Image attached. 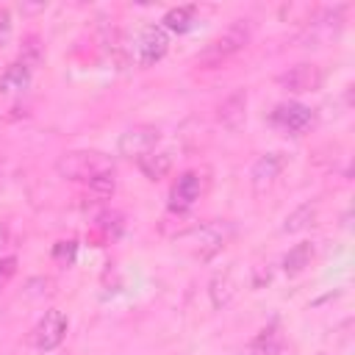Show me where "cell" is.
<instances>
[{
	"label": "cell",
	"mask_w": 355,
	"mask_h": 355,
	"mask_svg": "<svg viewBox=\"0 0 355 355\" xmlns=\"http://www.w3.org/2000/svg\"><path fill=\"white\" fill-rule=\"evenodd\" d=\"M236 294V280H233V269H225V272H216L208 283V297H211V305L214 308H225Z\"/></svg>",
	"instance_id": "cell-12"
},
{
	"label": "cell",
	"mask_w": 355,
	"mask_h": 355,
	"mask_svg": "<svg viewBox=\"0 0 355 355\" xmlns=\"http://www.w3.org/2000/svg\"><path fill=\"white\" fill-rule=\"evenodd\" d=\"M114 189H116L114 172H111V175H100V178L89 180V191H92V194H94L97 200H108V197L114 194Z\"/></svg>",
	"instance_id": "cell-20"
},
{
	"label": "cell",
	"mask_w": 355,
	"mask_h": 355,
	"mask_svg": "<svg viewBox=\"0 0 355 355\" xmlns=\"http://www.w3.org/2000/svg\"><path fill=\"white\" fill-rule=\"evenodd\" d=\"M14 275H17V258H14V255L0 258V288H3Z\"/></svg>",
	"instance_id": "cell-23"
},
{
	"label": "cell",
	"mask_w": 355,
	"mask_h": 355,
	"mask_svg": "<svg viewBox=\"0 0 355 355\" xmlns=\"http://www.w3.org/2000/svg\"><path fill=\"white\" fill-rule=\"evenodd\" d=\"M64 336H67V316L61 311L50 308L33 327V347L42 352H50L64 341Z\"/></svg>",
	"instance_id": "cell-5"
},
{
	"label": "cell",
	"mask_w": 355,
	"mask_h": 355,
	"mask_svg": "<svg viewBox=\"0 0 355 355\" xmlns=\"http://www.w3.org/2000/svg\"><path fill=\"white\" fill-rule=\"evenodd\" d=\"M166 50H169V33L161 25H147L133 44V61L147 69V67L158 64L166 55Z\"/></svg>",
	"instance_id": "cell-3"
},
{
	"label": "cell",
	"mask_w": 355,
	"mask_h": 355,
	"mask_svg": "<svg viewBox=\"0 0 355 355\" xmlns=\"http://www.w3.org/2000/svg\"><path fill=\"white\" fill-rule=\"evenodd\" d=\"M31 67L28 64H22V61H14V64H8L6 67V72H3V78H0V89L6 92V94H22L28 86H31Z\"/></svg>",
	"instance_id": "cell-13"
},
{
	"label": "cell",
	"mask_w": 355,
	"mask_h": 355,
	"mask_svg": "<svg viewBox=\"0 0 355 355\" xmlns=\"http://www.w3.org/2000/svg\"><path fill=\"white\" fill-rule=\"evenodd\" d=\"M313 219H316V202H302V205H297V208L286 216L283 230H286V233H300V230L311 227Z\"/></svg>",
	"instance_id": "cell-17"
},
{
	"label": "cell",
	"mask_w": 355,
	"mask_h": 355,
	"mask_svg": "<svg viewBox=\"0 0 355 355\" xmlns=\"http://www.w3.org/2000/svg\"><path fill=\"white\" fill-rule=\"evenodd\" d=\"M194 6H178V8H169L161 19V28L164 31H175V33H186L194 22Z\"/></svg>",
	"instance_id": "cell-16"
},
{
	"label": "cell",
	"mask_w": 355,
	"mask_h": 355,
	"mask_svg": "<svg viewBox=\"0 0 355 355\" xmlns=\"http://www.w3.org/2000/svg\"><path fill=\"white\" fill-rule=\"evenodd\" d=\"M194 236H197V252L194 255L200 261H208L214 252H219L225 247V230L219 225H205V227L194 230Z\"/></svg>",
	"instance_id": "cell-11"
},
{
	"label": "cell",
	"mask_w": 355,
	"mask_h": 355,
	"mask_svg": "<svg viewBox=\"0 0 355 355\" xmlns=\"http://www.w3.org/2000/svg\"><path fill=\"white\" fill-rule=\"evenodd\" d=\"M75 250H78L75 241H58V244L53 247V258H55L58 263H72V261H75Z\"/></svg>",
	"instance_id": "cell-21"
},
{
	"label": "cell",
	"mask_w": 355,
	"mask_h": 355,
	"mask_svg": "<svg viewBox=\"0 0 355 355\" xmlns=\"http://www.w3.org/2000/svg\"><path fill=\"white\" fill-rule=\"evenodd\" d=\"M6 239H8V227H6V222H0V247L6 244Z\"/></svg>",
	"instance_id": "cell-25"
},
{
	"label": "cell",
	"mask_w": 355,
	"mask_h": 355,
	"mask_svg": "<svg viewBox=\"0 0 355 355\" xmlns=\"http://www.w3.org/2000/svg\"><path fill=\"white\" fill-rule=\"evenodd\" d=\"M136 164H139V169L144 172L147 180H161V178H166V172L172 169V155H169V153H155V150H153L150 155L139 158Z\"/></svg>",
	"instance_id": "cell-14"
},
{
	"label": "cell",
	"mask_w": 355,
	"mask_h": 355,
	"mask_svg": "<svg viewBox=\"0 0 355 355\" xmlns=\"http://www.w3.org/2000/svg\"><path fill=\"white\" fill-rule=\"evenodd\" d=\"M55 172L67 180H94L100 175H111L114 172V158L97 150H72L58 155L55 161Z\"/></svg>",
	"instance_id": "cell-1"
},
{
	"label": "cell",
	"mask_w": 355,
	"mask_h": 355,
	"mask_svg": "<svg viewBox=\"0 0 355 355\" xmlns=\"http://www.w3.org/2000/svg\"><path fill=\"white\" fill-rule=\"evenodd\" d=\"M244 119H247V92L239 89V92H233L230 97L222 100V105H219V122L227 130H239L244 125Z\"/></svg>",
	"instance_id": "cell-9"
},
{
	"label": "cell",
	"mask_w": 355,
	"mask_h": 355,
	"mask_svg": "<svg viewBox=\"0 0 355 355\" xmlns=\"http://www.w3.org/2000/svg\"><path fill=\"white\" fill-rule=\"evenodd\" d=\"M283 166H286V158H283V153H263L255 164H252V183H255V189H263V186H269L280 172H283Z\"/></svg>",
	"instance_id": "cell-10"
},
{
	"label": "cell",
	"mask_w": 355,
	"mask_h": 355,
	"mask_svg": "<svg viewBox=\"0 0 355 355\" xmlns=\"http://www.w3.org/2000/svg\"><path fill=\"white\" fill-rule=\"evenodd\" d=\"M197 197H200V175L197 172H183L175 183H172V189H169V208L172 211H189L194 202H197Z\"/></svg>",
	"instance_id": "cell-8"
},
{
	"label": "cell",
	"mask_w": 355,
	"mask_h": 355,
	"mask_svg": "<svg viewBox=\"0 0 355 355\" xmlns=\"http://www.w3.org/2000/svg\"><path fill=\"white\" fill-rule=\"evenodd\" d=\"M277 344H280V336H277V324L272 322L269 327H263L252 344V355H275L277 352Z\"/></svg>",
	"instance_id": "cell-18"
},
{
	"label": "cell",
	"mask_w": 355,
	"mask_h": 355,
	"mask_svg": "<svg viewBox=\"0 0 355 355\" xmlns=\"http://www.w3.org/2000/svg\"><path fill=\"white\" fill-rule=\"evenodd\" d=\"M250 33H252L250 19H233L219 36H214V39L205 44V50L197 55V64H202V67H216V64L227 61L230 55H236L239 50L247 47Z\"/></svg>",
	"instance_id": "cell-2"
},
{
	"label": "cell",
	"mask_w": 355,
	"mask_h": 355,
	"mask_svg": "<svg viewBox=\"0 0 355 355\" xmlns=\"http://www.w3.org/2000/svg\"><path fill=\"white\" fill-rule=\"evenodd\" d=\"M97 225H100L105 233H116V230L122 227V216H119L116 211H105V214L97 216Z\"/></svg>",
	"instance_id": "cell-22"
},
{
	"label": "cell",
	"mask_w": 355,
	"mask_h": 355,
	"mask_svg": "<svg viewBox=\"0 0 355 355\" xmlns=\"http://www.w3.org/2000/svg\"><path fill=\"white\" fill-rule=\"evenodd\" d=\"M158 139H161V130L155 125H133L119 136L116 150H119V155L139 161V158H144V155H150L155 150Z\"/></svg>",
	"instance_id": "cell-4"
},
{
	"label": "cell",
	"mask_w": 355,
	"mask_h": 355,
	"mask_svg": "<svg viewBox=\"0 0 355 355\" xmlns=\"http://www.w3.org/2000/svg\"><path fill=\"white\" fill-rule=\"evenodd\" d=\"M19 61H22V64H28L31 69L42 61V44H39V36H25L22 50H19Z\"/></svg>",
	"instance_id": "cell-19"
},
{
	"label": "cell",
	"mask_w": 355,
	"mask_h": 355,
	"mask_svg": "<svg viewBox=\"0 0 355 355\" xmlns=\"http://www.w3.org/2000/svg\"><path fill=\"white\" fill-rule=\"evenodd\" d=\"M269 119H272V125H277L280 130L300 136L302 130H308V128L313 125V111H311L308 105H302V103H277Z\"/></svg>",
	"instance_id": "cell-6"
},
{
	"label": "cell",
	"mask_w": 355,
	"mask_h": 355,
	"mask_svg": "<svg viewBox=\"0 0 355 355\" xmlns=\"http://www.w3.org/2000/svg\"><path fill=\"white\" fill-rule=\"evenodd\" d=\"M11 39V11L0 8V47H6Z\"/></svg>",
	"instance_id": "cell-24"
},
{
	"label": "cell",
	"mask_w": 355,
	"mask_h": 355,
	"mask_svg": "<svg viewBox=\"0 0 355 355\" xmlns=\"http://www.w3.org/2000/svg\"><path fill=\"white\" fill-rule=\"evenodd\" d=\"M313 258V244L311 241H302V244H294L286 255H283V272L286 275H300Z\"/></svg>",
	"instance_id": "cell-15"
},
{
	"label": "cell",
	"mask_w": 355,
	"mask_h": 355,
	"mask_svg": "<svg viewBox=\"0 0 355 355\" xmlns=\"http://www.w3.org/2000/svg\"><path fill=\"white\" fill-rule=\"evenodd\" d=\"M277 83L286 92H316L322 86V69L316 64H297L277 75Z\"/></svg>",
	"instance_id": "cell-7"
}]
</instances>
